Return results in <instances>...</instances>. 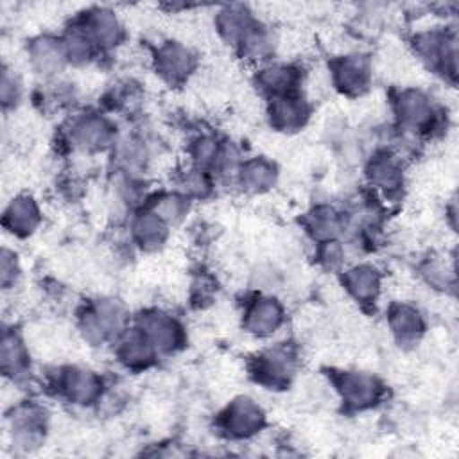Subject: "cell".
Here are the masks:
<instances>
[{
    "instance_id": "1",
    "label": "cell",
    "mask_w": 459,
    "mask_h": 459,
    "mask_svg": "<svg viewBox=\"0 0 459 459\" xmlns=\"http://www.w3.org/2000/svg\"><path fill=\"white\" fill-rule=\"evenodd\" d=\"M129 312L126 305L115 298H102L91 303L79 317V332L91 346H100L108 339H117L127 328Z\"/></svg>"
},
{
    "instance_id": "2",
    "label": "cell",
    "mask_w": 459,
    "mask_h": 459,
    "mask_svg": "<svg viewBox=\"0 0 459 459\" xmlns=\"http://www.w3.org/2000/svg\"><path fill=\"white\" fill-rule=\"evenodd\" d=\"M68 138L75 149L84 152H99L117 143L113 124L99 113H84L72 120Z\"/></svg>"
},
{
    "instance_id": "3",
    "label": "cell",
    "mask_w": 459,
    "mask_h": 459,
    "mask_svg": "<svg viewBox=\"0 0 459 459\" xmlns=\"http://www.w3.org/2000/svg\"><path fill=\"white\" fill-rule=\"evenodd\" d=\"M160 353H170L183 342V328L170 316L161 310H147L140 316L136 326Z\"/></svg>"
},
{
    "instance_id": "4",
    "label": "cell",
    "mask_w": 459,
    "mask_h": 459,
    "mask_svg": "<svg viewBox=\"0 0 459 459\" xmlns=\"http://www.w3.org/2000/svg\"><path fill=\"white\" fill-rule=\"evenodd\" d=\"M57 389L66 400L86 405L97 400L100 402L102 380L95 371L88 368L68 366L57 375Z\"/></svg>"
},
{
    "instance_id": "5",
    "label": "cell",
    "mask_w": 459,
    "mask_h": 459,
    "mask_svg": "<svg viewBox=\"0 0 459 459\" xmlns=\"http://www.w3.org/2000/svg\"><path fill=\"white\" fill-rule=\"evenodd\" d=\"M416 52L429 66L443 74H455V39L443 30H425L414 38Z\"/></svg>"
},
{
    "instance_id": "6",
    "label": "cell",
    "mask_w": 459,
    "mask_h": 459,
    "mask_svg": "<svg viewBox=\"0 0 459 459\" xmlns=\"http://www.w3.org/2000/svg\"><path fill=\"white\" fill-rule=\"evenodd\" d=\"M11 439L18 448L30 450L43 443L45 437V414L38 405L23 403L13 409L9 418Z\"/></svg>"
},
{
    "instance_id": "7",
    "label": "cell",
    "mask_w": 459,
    "mask_h": 459,
    "mask_svg": "<svg viewBox=\"0 0 459 459\" xmlns=\"http://www.w3.org/2000/svg\"><path fill=\"white\" fill-rule=\"evenodd\" d=\"M264 420L265 414L255 400L238 396L222 412V429L231 437H249L262 429Z\"/></svg>"
},
{
    "instance_id": "8",
    "label": "cell",
    "mask_w": 459,
    "mask_h": 459,
    "mask_svg": "<svg viewBox=\"0 0 459 459\" xmlns=\"http://www.w3.org/2000/svg\"><path fill=\"white\" fill-rule=\"evenodd\" d=\"M84 32L90 36L93 45L99 48H113L124 38V25L118 16L108 7H93L84 13L77 22Z\"/></svg>"
},
{
    "instance_id": "9",
    "label": "cell",
    "mask_w": 459,
    "mask_h": 459,
    "mask_svg": "<svg viewBox=\"0 0 459 459\" xmlns=\"http://www.w3.org/2000/svg\"><path fill=\"white\" fill-rule=\"evenodd\" d=\"M296 368V357L290 348L287 346H273L265 350L255 368L256 380L264 385L273 387H283L290 382Z\"/></svg>"
},
{
    "instance_id": "10",
    "label": "cell",
    "mask_w": 459,
    "mask_h": 459,
    "mask_svg": "<svg viewBox=\"0 0 459 459\" xmlns=\"http://www.w3.org/2000/svg\"><path fill=\"white\" fill-rule=\"evenodd\" d=\"M27 56L32 70L43 77H54L68 65L63 39L50 34L34 38L27 47Z\"/></svg>"
},
{
    "instance_id": "11",
    "label": "cell",
    "mask_w": 459,
    "mask_h": 459,
    "mask_svg": "<svg viewBox=\"0 0 459 459\" xmlns=\"http://www.w3.org/2000/svg\"><path fill=\"white\" fill-rule=\"evenodd\" d=\"M156 72L169 82H181L195 68L194 52L179 41H165L158 47L154 56Z\"/></svg>"
},
{
    "instance_id": "12",
    "label": "cell",
    "mask_w": 459,
    "mask_h": 459,
    "mask_svg": "<svg viewBox=\"0 0 459 459\" xmlns=\"http://www.w3.org/2000/svg\"><path fill=\"white\" fill-rule=\"evenodd\" d=\"M396 118L402 129L421 133L432 126L436 111L425 93L420 90H405L396 100Z\"/></svg>"
},
{
    "instance_id": "13",
    "label": "cell",
    "mask_w": 459,
    "mask_h": 459,
    "mask_svg": "<svg viewBox=\"0 0 459 459\" xmlns=\"http://www.w3.org/2000/svg\"><path fill=\"white\" fill-rule=\"evenodd\" d=\"M335 385L342 400L355 409L373 405L382 393L380 382L364 371H341L335 378Z\"/></svg>"
},
{
    "instance_id": "14",
    "label": "cell",
    "mask_w": 459,
    "mask_h": 459,
    "mask_svg": "<svg viewBox=\"0 0 459 459\" xmlns=\"http://www.w3.org/2000/svg\"><path fill=\"white\" fill-rule=\"evenodd\" d=\"M333 84L346 95H360L368 90L371 79V65L366 56L350 54L337 59L332 66Z\"/></svg>"
},
{
    "instance_id": "15",
    "label": "cell",
    "mask_w": 459,
    "mask_h": 459,
    "mask_svg": "<svg viewBox=\"0 0 459 459\" xmlns=\"http://www.w3.org/2000/svg\"><path fill=\"white\" fill-rule=\"evenodd\" d=\"M4 228L16 237H29L41 222V212L34 197L22 194L4 208Z\"/></svg>"
},
{
    "instance_id": "16",
    "label": "cell",
    "mask_w": 459,
    "mask_h": 459,
    "mask_svg": "<svg viewBox=\"0 0 459 459\" xmlns=\"http://www.w3.org/2000/svg\"><path fill=\"white\" fill-rule=\"evenodd\" d=\"M267 115L273 127L280 131H296L305 126L310 115V108L305 102V99L298 97L296 93H290L269 99Z\"/></svg>"
},
{
    "instance_id": "17",
    "label": "cell",
    "mask_w": 459,
    "mask_h": 459,
    "mask_svg": "<svg viewBox=\"0 0 459 459\" xmlns=\"http://www.w3.org/2000/svg\"><path fill=\"white\" fill-rule=\"evenodd\" d=\"M283 323V307L269 296L256 298L244 314V326L256 337H267Z\"/></svg>"
},
{
    "instance_id": "18",
    "label": "cell",
    "mask_w": 459,
    "mask_h": 459,
    "mask_svg": "<svg viewBox=\"0 0 459 459\" xmlns=\"http://www.w3.org/2000/svg\"><path fill=\"white\" fill-rule=\"evenodd\" d=\"M117 355L118 360L131 369H143L151 366L158 355L149 339L138 330H126L117 337Z\"/></svg>"
},
{
    "instance_id": "19",
    "label": "cell",
    "mask_w": 459,
    "mask_h": 459,
    "mask_svg": "<svg viewBox=\"0 0 459 459\" xmlns=\"http://www.w3.org/2000/svg\"><path fill=\"white\" fill-rule=\"evenodd\" d=\"M256 20L253 13H249L242 5H228L221 9L215 16V29L219 36L228 43L238 48L247 32L255 27Z\"/></svg>"
},
{
    "instance_id": "20",
    "label": "cell",
    "mask_w": 459,
    "mask_h": 459,
    "mask_svg": "<svg viewBox=\"0 0 459 459\" xmlns=\"http://www.w3.org/2000/svg\"><path fill=\"white\" fill-rule=\"evenodd\" d=\"M298 82H299L298 70L281 63H271L260 68L256 74V86L265 95H269V99L294 93Z\"/></svg>"
},
{
    "instance_id": "21",
    "label": "cell",
    "mask_w": 459,
    "mask_h": 459,
    "mask_svg": "<svg viewBox=\"0 0 459 459\" xmlns=\"http://www.w3.org/2000/svg\"><path fill=\"white\" fill-rule=\"evenodd\" d=\"M169 235V224L163 222L154 212L145 210L131 221V237L136 246L145 251L160 249Z\"/></svg>"
},
{
    "instance_id": "22",
    "label": "cell",
    "mask_w": 459,
    "mask_h": 459,
    "mask_svg": "<svg viewBox=\"0 0 459 459\" xmlns=\"http://www.w3.org/2000/svg\"><path fill=\"white\" fill-rule=\"evenodd\" d=\"M342 285L357 301L371 303L377 299L380 290V274L373 265H353L348 271H344Z\"/></svg>"
},
{
    "instance_id": "23",
    "label": "cell",
    "mask_w": 459,
    "mask_h": 459,
    "mask_svg": "<svg viewBox=\"0 0 459 459\" xmlns=\"http://www.w3.org/2000/svg\"><path fill=\"white\" fill-rule=\"evenodd\" d=\"M366 176L375 188L382 192H396L403 179L402 163L389 152H378L369 160Z\"/></svg>"
},
{
    "instance_id": "24",
    "label": "cell",
    "mask_w": 459,
    "mask_h": 459,
    "mask_svg": "<svg viewBox=\"0 0 459 459\" xmlns=\"http://www.w3.org/2000/svg\"><path fill=\"white\" fill-rule=\"evenodd\" d=\"M0 368L7 378H20L29 369V353L22 337L13 330H4L0 346Z\"/></svg>"
},
{
    "instance_id": "25",
    "label": "cell",
    "mask_w": 459,
    "mask_h": 459,
    "mask_svg": "<svg viewBox=\"0 0 459 459\" xmlns=\"http://www.w3.org/2000/svg\"><path fill=\"white\" fill-rule=\"evenodd\" d=\"M238 181L244 190L260 194L269 190L276 183V167L273 161L265 158H253L247 161H242L237 170Z\"/></svg>"
},
{
    "instance_id": "26",
    "label": "cell",
    "mask_w": 459,
    "mask_h": 459,
    "mask_svg": "<svg viewBox=\"0 0 459 459\" xmlns=\"http://www.w3.org/2000/svg\"><path fill=\"white\" fill-rule=\"evenodd\" d=\"M115 158L126 178H138L149 163V149L140 138H126L115 143Z\"/></svg>"
},
{
    "instance_id": "27",
    "label": "cell",
    "mask_w": 459,
    "mask_h": 459,
    "mask_svg": "<svg viewBox=\"0 0 459 459\" xmlns=\"http://www.w3.org/2000/svg\"><path fill=\"white\" fill-rule=\"evenodd\" d=\"M389 326L400 342L416 341L423 332V319L414 307L398 303L389 310Z\"/></svg>"
},
{
    "instance_id": "28",
    "label": "cell",
    "mask_w": 459,
    "mask_h": 459,
    "mask_svg": "<svg viewBox=\"0 0 459 459\" xmlns=\"http://www.w3.org/2000/svg\"><path fill=\"white\" fill-rule=\"evenodd\" d=\"M307 228L319 242L333 240L342 228V219L332 206H317L308 213Z\"/></svg>"
},
{
    "instance_id": "29",
    "label": "cell",
    "mask_w": 459,
    "mask_h": 459,
    "mask_svg": "<svg viewBox=\"0 0 459 459\" xmlns=\"http://www.w3.org/2000/svg\"><path fill=\"white\" fill-rule=\"evenodd\" d=\"M61 39L65 45L68 63L81 66V65H88L93 59L97 47L93 45V41L79 23L72 25Z\"/></svg>"
},
{
    "instance_id": "30",
    "label": "cell",
    "mask_w": 459,
    "mask_h": 459,
    "mask_svg": "<svg viewBox=\"0 0 459 459\" xmlns=\"http://www.w3.org/2000/svg\"><path fill=\"white\" fill-rule=\"evenodd\" d=\"M188 204H190V199L181 192H167V194H160L152 201V206L149 210L154 212L163 222L176 224L185 219L188 212Z\"/></svg>"
},
{
    "instance_id": "31",
    "label": "cell",
    "mask_w": 459,
    "mask_h": 459,
    "mask_svg": "<svg viewBox=\"0 0 459 459\" xmlns=\"http://www.w3.org/2000/svg\"><path fill=\"white\" fill-rule=\"evenodd\" d=\"M22 91H23V88H22V82H20L18 75L14 74V70L4 66L2 81H0V99H2L4 109H14L20 104Z\"/></svg>"
},
{
    "instance_id": "32",
    "label": "cell",
    "mask_w": 459,
    "mask_h": 459,
    "mask_svg": "<svg viewBox=\"0 0 459 459\" xmlns=\"http://www.w3.org/2000/svg\"><path fill=\"white\" fill-rule=\"evenodd\" d=\"M18 276H20L18 258H16L14 251L4 247L2 249V256H0V281H2V287L5 290L14 287Z\"/></svg>"
},
{
    "instance_id": "33",
    "label": "cell",
    "mask_w": 459,
    "mask_h": 459,
    "mask_svg": "<svg viewBox=\"0 0 459 459\" xmlns=\"http://www.w3.org/2000/svg\"><path fill=\"white\" fill-rule=\"evenodd\" d=\"M317 256H319L317 260L321 262L323 267L337 269L344 262V249H342V246L335 238L333 240H325V242H321Z\"/></svg>"
}]
</instances>
